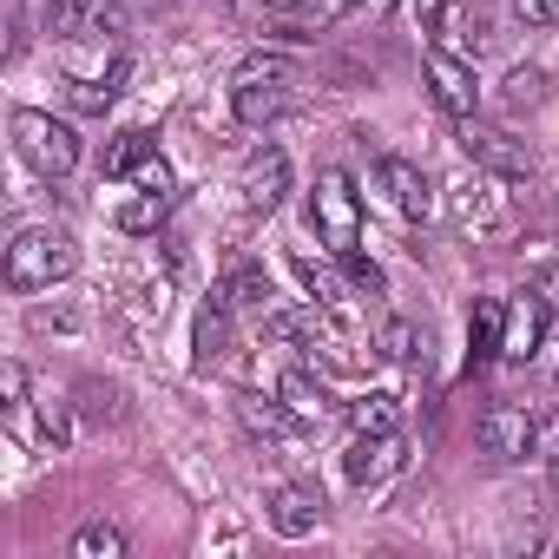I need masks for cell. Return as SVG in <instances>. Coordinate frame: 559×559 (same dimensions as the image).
Returning <instances> with one entry per match:
<instances>
[{
  "instance_id": "1",
  "label": "cell",
  "mask_w": 559,
  "mask_h": 559,
  "mask_svg": "<svg viewBox=\"0 0 559 559\" xmlns=\"http://www.w3.org/2000/svg\"><path fill=\"white\" fill-rule=\"evenodd\" d=\"M73 270H80V243L67 230H53V224H34V230H21L8 243V290H21V297L67 284Z\"/></svg>"
},
{
  "instance_id": "2",
  "label": "cell",
  "mask_w": 559,
  "mask_h": 559,
  "mask_svg": "<svg viewBox=\"0 0 559 559\" xmlns=\"http://www.w3.org/2000/svg\"><path fill=\"white\" fill-rule=\"evenodd\" d=\"M14 152H21L27 171H40V178H67V171L80 165V132H73L67 119L40 112V106H21V112H14Z\"/></svg>"
},
{
  "instance_id": "3",
  "label": "cell",
  "mask_w": 559,
  "mask_h": 559,
  "mask_svg": "<svg viewBox=\"0 0 559 559\" xmlns=\"http://www.w3.org/2000/svg\"><path fill=\"white\" fill-rule=\"evenodd\" d=\"M310 224H317V237L330 243V257H349V250L362 243V191H356L349 171H317Z\"/></svg>"
},
{
  "instance_id": "4",
  "label": "cell",
  "mask_w": 559,
  "mask_h": 559,
  "mask_svg": "<svg viewBox=\"0 0 559 559\" xmlns=\"http://www.w3.org/2000/svg\"><path fill=\"white\" fill-rule=\"evenodd\" d=\"M507 178H493V171H467L454 191H448V211H454V224L474 237V243H493V237H507V224H513V211H507V191H500Z\"/></svg>"
},
{
  "instance_id": "5",
  "label": "cell",
  "mask_w": 559,
  "mask_h": 559,
  "mask_svg": "<svg viewBox=\"0 0 559 559\" xmlns=\"http://www.w3.org/2000/svg\"><path fill=\"white\" fill-rule=\"evenodd\" d=\"M461 152H467V165H480V171H493V178H507V185H533V145L513 139L507 126L461 119Z\"/></svg>"
},
{
  "instance_id": "6",
  "label": "cell",
  "mask_w": 559,
  "mask_h": 559,
  "mask_svg": "<svg viewBox=\"0 0 559 559\" xmlns=\"http://www.w3.org/2000/svg\"><path fill=\"white\" fill-rule=\"evenodd\" d=\"M533 428H539V415H526L520 402H487V408H480V421H474V441H480V454H487V461L513 467V461H526V454H533Z\"/></svg>"
},
{
  "instance_id": "7",
  "label": "cell",
  "mask_w": 559,
  "mask_h": 559,
  "mask_svg": "<svg viewBox=\"0 0 559 559\" xmlns=\"http://www.w3.org/2000/svg\"><path fill=\"white\" fill-rule=\"evenodd\" d=\"M230 8L243 27L276 34V40H317V27H330L323 0H230Z\"/></svg>"
},
{
  "instance_id": "8",
  "label": "cell",
  "mask_w": 559,
  "mask_h": 559,
  "mask_svg": "<svg viewBox=\"0 0 559 559\" xmlns=\"http://www.w3.org/2000/svg\"><path fill=\"white\" fill-rule=\"evenodd\" d=\"M237 191H243V211L250 217H270L276 204L290 198V152L284 145H257L237 171Z\"/></svg>"
},
{
  "instance_id": "9",
  "label": "cell",
  "mask_w": 559,
  "mask_h": 559,
  "mask_svg": "<svg viewBox=\"0 0 559 559\" xmlns=\"http://www.w3.org/2000/svg\"><path fill=\"white\" fill-rule=\"evenodd\" d=\"M421 73H428V93H435V106H441L448 119H474V106H480V80H474V67H467L461 53L428 47Z\"/></svg>"
},
{
  "instance_id": "10",
  "label": "cell",
  "mask_w": 559,
  "mask_h": 559,
  "mask_svg": "<svg viewBox=\"0 0 559 559\" xmlns=\"http://www.w3.org/2000/svg\"><path fill=\"white\" fill-rule=\"evenodd\" d=\"M376 185L389 191V204H395L408 224H428V217H435V185H428V171H421L415 158H402V152L376 158Z\"/></svg>"
},
{
  "instance_id": "11",
  "label": "cell",
  "mask_w": 559,
  "mask_h": 559,
  "mask_svg": "<svg viewBox=\"0 0 559 559\" xmlns=\"http://www.w3.org/2000/svg\"><path fill=\"white\" fill-rule=\"evenodd\" d=\"M263 520H270V533H276V539H310V533L323 526V493H317V487H304V480H284V487H270Z\"/></svg>"
},
{
  "instance_id": "12",
  "label": "cell",
  "mask_w": 559,
  "mask_h": 559,
  "mask_svg": "<svg viewBox=\"0 0 559 559\" xmlns=\"http://www.w3.org/2000/svg\"><path fill=\"white\" fill-rule=\"evenodd\" d=\"M552 323H546V297L539 290H520L513 304H507V330H500V356L507 362H533L539 356V336H546Z\"/></svg>"
},
{
  "instance_id": "13",
  "label": "cell",
  "mask_w": 559,
  "mask_h": 559,
  "mask_svg": "<svg viewBox=\"0 0 559 559\" xmlns=\"http://www.w3.org/2000/svg\"><path fill=\"white\" fill-rule=\"evenodd\" d=\"M349 487H382L389 474H402V435H356L343 454Z\"/></svg>"
},
{
  "instance_id": "14",
  "label": "cell",
  "mask_w": 559,
  "mask_h": 559,
  "mask_svg": "<svg viewBox=\"0 0 559 559\" xmlns=\"http://www.w3.org/2000/svg\"><path fill=\"white\" fill-rule=\"evenodd\" d=\"M126 27V8L119 0H53V40H73V34H119Z\"/></svg>"
},
{
  "instance_id": "15",
  "label": "cell",
  "mask_w": 559,
  "mask_h": 559,
  "mask_svg": "<svg viewBox=\"0 0 559 559\" xmlns=\"http://www.w3.org/2000/svg\"><path fill=\"white\" fill-rule=\"evenodd\" d=\"M230 112L243 126H270L290 112V80H230Z\"/></svg>"
},
{
  "instance_id": "16",
  "label": "cell",
  "mask_w": 559,
  "mask_h": 559,
  "mask_svg": "<svg viewBox=\"0 0 559 559\" xmlns=\"http://www.w3.org/2000/svg\"><path fill=\"white\" fill-rule=\"evenodd\" d=\"M276 402H284L304 428H317V421H330L336 415V402H330V389L310 376V369H284V376H276Z\"/></svg>"
},
{
  "instance_id": "17",
  "label": "cell",
  "mask_w": 559,
  "mask_h": 559,
  "mask_svg": "<svg viewBox=\"0 0 559 559\" xmlns=\"http://www.w3.org/2000/svg\"><path fill=\"white\" fill-rule=\"evenodd\" d=\"M237 421H243L257 441H290V435H304V421L276 402V395H270V402H263V395H237Z\"/></svg>"
},
{
  "instance_id": "18",
  "label": "cell",
  "mask_w": 559,
  "mask_h": 559,
  "mask_svg": "<svg viewBox=\"0 0 559 559\" xmlns=\"http://www.w3.org/2000/svg\"><path fill=\"white\" fill-rule=\"evenodd\" d=\"M224 349H230V304H224V290H217V297L198 310V323H191V362L211 369Z\"/></svg>"
},
{
  "instance_id": "19",
  "label": "cell",
  "mask_w": 559,
  "mask_h": 559,
  "mask_svg": "<svg viewBox=\"0 0 559 559\" xmlns=\"http://www.w3.org/2000/svg\"><path fill=\"white\" fill-rule=\"evenodd\" d=\"M152 152H158V139H152L145 126H126V132L106 139V152H99V178H132Z\"/></svg>"
},
{
  "instance_id": "20",
  "label": "cell",
  "mask_w": 559,
  "mask_h": 559,
  "mask_svg": "<svg viewBox=\"0 0 559 559\" xmlns=\"http://www.w3.org/2000/svg\"><path fill=\"white\" fill-rule=\"evenodd\" d=\"M428 40L441 47V53H474V14L461 8V0H435L428 8Z\"/></svg>"
},
{
  "instance_id": "21",
  "label": "cell",
  "mask_w": 559,
  "mask_h": 559,
  "mask_svg": "<svg viewBox=\"0 0 559 559\" xmlns=\"http://www.w3.org/2000/svg\"><path fill=\"white\" fill-rule=\"evenodd\" d=\"M270 270L263 263H230V276H224V304L230 310H250V317H270Z\"/></svg>"
},
{
  "instance_id": "22",
  "label": "cell",
  "mask_w": 559,
  "mask_h": 559,
  "mask_svg": "<svg viewBox=\"0 0 559 559\" xmlns=\"http://www.w3.org/2000/svg\"><path fill=\"white\" fill-rule=\"evenodd\" d=\"M500 330H507V304L480 297V304H474V317H467V369H480V362H493V356H500Z\"/></svg>"
},
{
  "instance_id": "23",
  "label": "cell",
  "mask_w": 559,
  "mask_h": 559,
  "mask_svg": "<svg viewBox=\"0 0 559 559\" xmlns=\"http://www.w3.org/2000/svg\"><path fill=\"white\" fill-rule=\"evenodd\" d=\"M349 428L356 435H402V395H389V389L356 395L349 402Z\"/></svg>"
},
{
  "instance_id": "24",
  "label": "cell",
  "mask_w": 559,
  "mask_h": 559,
  "mask_svg": "<svg viewBox=\"0 0 559 559\" xmlns=\"http://www.w3.org/2000/svg\"><path fill=\"white\" fill-rule=\"evenodd\" d=\"M171 204H178V191H139V185H132V198L112 211V224H119V230H132V237H145V230H158V224H165V211H171Z\"/></svg>"
},
{
  "instance_id": "25",
  "label": "cell",
  "mask_w": 559,
  "mask_h": 559,
  "mask_svg": "<svg viewBox=\"0 0 559 559\" xmlns=\"http://www.w3.org/2000/svg\"><path fill=\"white\" fill-rule=\"evenodd\" d=\"M290 270H297V284H304V290H310V304H330V310H336V304H343V297H349V290H356V284H349V270H343V276H336V270H330V263H317V257H304V250H297V257H290Z\"/></svg>"
},
{
  "instance_id": "26",
  "label": "cell",
  "mask_w": 559,
  "mask_h": 559,
  "mask_svg": "<svg viewBox=\"0 0 559 559\" xmlns=\"http://www.w3.org/2000/svg\"><path fill=\"white\" fill-rule=\"evenodd\" d=\"M73 408H80V421H93V428H112V421L126 415V395H119V382H99V376H86V382L73 389Z\"/></svg>"
},
{
  "instance_id": "27",
  "label": "cell",
  "mask_w": 559,
  "mask_h": 559,
  "mask_svg": "<svg viewBox=\"0 0 559 559\" xmlns=\"http://www.w3.org/2000/svg\"><path fill=\"white\" fill-rule=\"evenodd\" d=\"M376 349H382L389 362H415V356L428 349V330H415L408 317H382V330H376Z\"/></svg>"
},
{
  "instance_id": "28",
  "label": "cell",
  "mask_w": 559,
  "mask_h": 559,
  "mask_svg": "<svg viewBox=\"0 0 559 559\" xmlns=\"http://www.w3.org/2000/svg\"><path fill=\"white\" fill-rule=\"evenodd\" d=\"M73 559H126V533H119L112 520H93V526H80Z\"/></svg>"
},
{
  "instance_id": "29",
  "label": "cell",
  "mask_w": 559,
  "mask_h": 559,
  "mask_svg": "<svg viewBox=\"0 0 559 559\" xmlns=\"http://www.w3.org/2000/svg\"><path fill=\"white\" fill-rule=\"evenodd\" d=\"M336 263L349 270V284H356L362 297H382V290H389V276H382V263H376V257H362V250H349V257H336Z\"/></svg>"
},
{
  "instance_id": "30",
  "label": "cell",
  "mask_w": 559,
  "mask_h": 559,
  "mask_svg": "<svg viewBox=\"0 0 559 559\" xmlns=\"http://www.w3.org/2000/svg\"><path fill=\"white\" fill-rule=\"evenodd\" d=\"M0 395H8V421L27 415V369L21 362H0Z\"/></svg>"
},
{
  "instance_id": "31",
  "label": "cell",
  "mask_w": 559,
  "mask_h": 559,
  "mask_svg": "<svg viewBox=\"0 0 559 559\" xmlns=\"http://www.w3.org/2000/svg\"><path fill=\"white\" fill-rule=\"evenodd\" d=\"M237 80H297V67H290L284 53H250V60L237 67Z\"/></svg>"
},
{
  "instance_id": "32",
  "label": "cell",
  "mask_w": 559,
  "mask_h": 559,
  "mask_svg": "<svg viewBox=\"0 0 559 559\" xmlns=\"http://www.w3.org/2000/svg\"><path fill=\"white\" fill-rule=\"evenodd\" d=\"M40 435H47L53 448H67V441H73V408H67V402H40Z\"/></svg>"
},
{
  "instance_id": "33",
  "label": "cell",
  "mask_w": 559,
  "mask_h": 559,
  "mask_svg": "<svg viewBox=\"0 0 559 559\" xmlns=\"http://www.w3.org/2000/svg\"><path fill=\"white\" fill-rule=\"evenodd\" d=\"M533 461L559 467V408H552V415H539V428H533Z\"/></svg>"
},
{
  "instance_id": "34",
  "label": "cell",
  "mask_w": 559,
  "mask_h": 559,
  "mask_svg": "<svg viewBox=\"0 0 559 559\" xmlns=\"http://www.w3.org/2000/svg\"><path fill=\"white\" fill-rule=\"evenodd\" d=\"M539 67H513V80H507V106H533L539 99Z\"/></svg>"
},
{
  "instance_id": "35",
  "label": "cell",
  "mask_w": 559,
  "mask_h": 559,
  "mask_svg": "<svg viewBox=\"0 0 559 559\" xmlns=\"http://www.w3.org/2000/svg\"><path fill=\"white\" fill-rule=\"evenodd\" d=\"M132 185H139V191H178V185H171V165H165V152H152V158L132 171Z\"/></svg>"
},
{
  "instance_id": "36",
  "label": "cell",
  "mask_w": 559,
  "mask_h": 559,
  "mask_svg": "<svg viewBox=\"0 0 559 559\" xmlns=\"http://www.w3.org/2000/svg\"><path fill=\"white\" fill-rule=\"evenodd\" d=\"M513 14L526 27H559V0H513Z\"/></svg>"
},
{
  "instance_id": "37",
  "label": "cell",
  "mask_w": 559,
  "mask_h": 559,
  "mask_svg": "<svg viewBox=\"0 0 559 559\" xmlns=\"http://www.w3.org/2000/svg\"><path fill=\"white\" fill-rule=\"evenodd\" d=\"M67 99H73L80 112H106V106L119 99V86H67Z\"/></svg>"
},
{
  "instance_id": "38",
  "label": "cell",
  "mask_w": 559,
  "mask_h": 559,
  "mask_svg": "<svg viewBox=\"0 0 559 559\" xmlns=\"http://www.w3.org/2000/svg\"><path fill=\"white\" fill-rule=\"evenodd\" d=\"M533 290L546 297V310H559V257H552V263H546V270L533 276Z\"/></svg>"
},
{
  "instance_id": "39",
  "label": "cell",
  "mask_w": 559,
  "mask_h": 559,
  "mask_svg": "<svg viewBox=\"0 0 559 559\" xmlns=\"http://www.w3.org/2000/svg\"><path fill=\"white\" fill-rule=\"evenodd\" d=\"M533 369L559 376V330H546V336H539V356H533Z\"/></svg>"
},
{
  "instance_id": "40",
  "label": "cell",
  "mask_w": 559,
  "mask_h": 559,
  "mask_svg": "<svg viewBox=\"0 0 559 559\" xmlns=\"http://www.w3.org/2000/svg\"><path fill=\"white\" fill-rule=\"evenodd\" d=\"M389 8H395V0H356V14H369V21H382Z\"/></svg>"
},
{
  "instance_id": "41",
  "label": "cell",
  "mask_w": 559,
  "mask_h": 559,
  "mask_svg": "<svg viewBox=\"0 0 559 559\" xmlns=\"http://www.w3.org/2000/svg\"><path fill=\"white\" fill-rule=\"evenodd\" d=\"M552 487H559V467H552Z\"/></svg>"
}]
</instances>
